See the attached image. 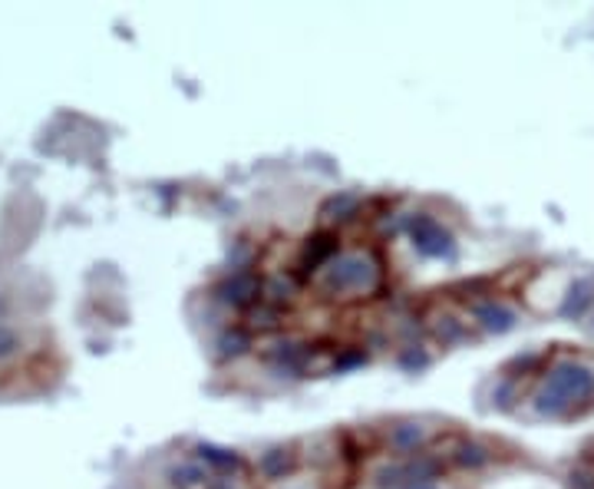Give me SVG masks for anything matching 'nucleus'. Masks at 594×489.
I'll list each match as a JSON object with an SVG mask.
<instances>
[{
    "mask_svg": "<svg viewBox=\"0 0 594 489\" xmlns=\"http://www.w3.org/2000/svg\"><path fill=\"white\" fill-rule=\"evenodd\" d=\"M591 390H594V380H591V374L581 364H561L545 380L542 406H545L548 414H561V411H568V406H574L578 400H584Z\"/></svg>",
    "mask_w": 594,
    "mask_h": 489,
    "instance_id": "nucleus-1",
    "label": "nucleus"
},
{
    "mask_svg": "<svg viewBox=\"0 0 594 489\" xmlns=\"http://www.w3.org/2000/svg\"><path fill=\"white\" fill-rule=\"evenodd\" d=\"M21 351V335L11 328V324H0V361H8Z\"/></svg>",
    "mask_w": 594,
    "mask_h": 489,
    "instance_id": "nucleus-2",
    "label": "nucleus"
}]
</instances>
